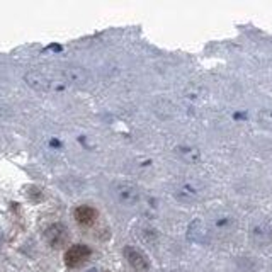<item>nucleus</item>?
<instances>
[{"label":"nucleus","mask_w":272,"mask_h":272,"mask_svg":"<svg viewBox=\"0 0 272 272\" xmlns=\"http://www.w3.org/2000/svg\"><path fill=\"white\" fill-rule=\"evenodd\" d=\"M257 121H259V125L262 128L272 131V109H262V111H259Z\"/></svg>","instance_id":"f8f14e48"},{"label":"nucleus","mask_w":272,"mask_h":272,"mask_svg":"<svg viewBox=\"0 0 272 272\" xmlns=\"http://www.w3.org/2000/svg\"><path fill=\"white\" fill-rule=\"evenodd\" d=\"M250 240L257 247H267L272 244V228L264 221L254 223L250 226Z\"/></svg>","instance_id":"39448f33"},{"label":"nucleus","mask_w":272,"mask_h":272,"mask_svg":"<svg viewBox=\"0 0 272 272\" xmlns=\"http://www.w3.org/2000/svg\"><path fill=\"white\" fill-rule=\"evenodd\" d=\"M44 238H46V241L53 247V249H62V247L68 241L67 226L62 223L49 225L46 231H44Z\"/></svg>","instance_id":"20e7f679"},{"label":"nucleus","mask_w":272,"mask_h":272,"mask_svg":"<svg viewBox=\"0 0 272 272\" xmlns=\"http://www.w3.org/2000/svg\"><path fill=\"white\" fill-rule=\"evenodd\" d=\"M177 155L187 163H197L201 160V152L196 146H177Z\"/></svg>","instance_id":"9b49d317"},{"label":"nucleus","mask_w":272,"mask_h":272,"mask_svg":"<svg viewBox=\"0 0 272 272\" xmlns=\"http://www.w3.org/2000/svg\"><path fill=\"white\" fill-rule=\"evenodd\" d=\"M58 78L63 83H68V85H87L90 82V73H88L83 67L78 65H68L65 68H62L60 73H58Z\"/></svg>","instance_id":"f03ea898"},{"label":"nucleus","mask_w":272,"mask_h":272,"mask_svg":"<svg viewBox=\"0 0 272 272\" xmlns=\"http://www.w3.org/2000/svg\"><path fill=\"white\" fill-rule=\"evenodd\" d=\"M73 216H75L77 223H80L83 226H90L97 220V211L92 206H78L73 211Z\"/></svg>","instance_id":"1a4fd4ad"},{"label":"nucleus","mask_w":272,"mask_h":272,"mask_svg":"<svg viewBox=\"0 0 272 272\" xmlns=\"http://www.w3.org/2000/svg\"><path fill=\"white\" fill-rule=\"evenodd\" d=\"M90 249H88L87 245H82V244H78V245H73L70 247V249L67 250V254H65V264L68 267H77V265H80L83 264L88 257H90Z\"/></svg>","instance_id":"0eeeda50"},{"label":"nucleus","mask_w":272,"mask_h":272,"mask_svg":"<svg viewBox=\"0 0 272 272\" xmlns=\"http://www.w3.org/2000/svg\"><path fill=\"white\" fill-rule=\"evenodd\" d=\"M106 272H107V270H106Z\"/></svg>","instance_id":"2eb2a0df"},{"label":"nucleus","mask_w":272,"mask_h":272,"mask_svg":"<svg viewBox=\"0 0 272 272\" xmlns=\"http://www.w3.org/2000/svg\"><path fill=\"white\" fill-rule=\"evenodd\" d=\"M172 272H179V270H172Z\"/></svg>","instance_id":"4468645a"},{"label":"nucleus","mask_w":272,"mask_h":272,"mask_svg":"<svg viewBox=\"0 0 272 272\" xmlns=\"http://www.w3.org/2000/svg\"><path fill=\"white\" fill-rule=\"evenodd\" d=\"M187 236H189L192 241H196V244H206V241L209 240V228L206 226L204 221L194 220L189 226Z\"/></svg>","instance_id":"6e6552de"},{"label":"nucleus","mask_w":272,"mask_h":272,"mask_svg":"<svg viewBox=\"0 0 272 272\" xmlns=\"http://www.w3.org/2000/svg\"><path fill=\"white\" fill-rule=\"evenodd\" d=\"M87 272H97V269H88Z\"/></svg>","instance_id":"ddd939ff"},{"label":"nucleus","mask_w":272,"mask_h":272,"mask_svg":"<svg viewBox=\"0 0 272 272\" xmlns=\"http://www.w3.org/2000/svg\"><path fill=\"white\" fill-rule=\"evenodd\" d=\"M199 187H197L196 184H192V182H186V184H182L177 187L175 191V197L179 201H194L197 199V196H199Z\"/></svg>","instance_id":"9d476101"},{"label":"nucleus","mask_w":272,"mask_h":272,"mask_svg":"<svg viewBox=\"0 0 272 272\" xmlns=\"http://www.w3.org/2000/svg\"><path fill=\"white\" fill-rule=\"evenodd\" d=\"M112 194L123 206H135L140 201V191L135 184H130V182H117L112 187Z\"/></svg>","instance_id":"7ed1b4c3"},{"label":"nucleus","mask_w":272,"mask_h":272,"mask_svg":"<svg viewBox=\"0 0 272 272\" xmlns=\"http://www.w3.org/2000/svg\"><path fill=\"white\" fill-rule=\"evenodd\" d=\"M125 257H126L128 264L135 269V272H148L150 270V260H148V257L143 254V252L135 249V247H126Z\"/></svg>","instance_id":"423d86ee"},{"label":"nucleus","mask_w":272,"mask_h":272,"mask_svg":"<svg viewBox=\"0 0 272 272\" xmlns=\"http://www.w3.org/2000/svg\"><path fill=\"white\" fill-rule=\"evenodd\" d=\"M24 80L29 87H33L34 90H39V92H49V90H54L56 88V83L60 82L63 83L60 78H54L51 75H48V73L44 72H38V70H31L26 73V77H24Z\"/></svg>","instance_id":"f257e3e1"}]
</instances>
